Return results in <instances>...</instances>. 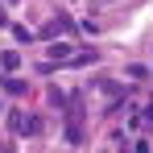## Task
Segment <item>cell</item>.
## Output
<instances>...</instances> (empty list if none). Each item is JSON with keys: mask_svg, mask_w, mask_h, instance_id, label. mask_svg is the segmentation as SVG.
<instances>
[{"mask_svg": "<svg viewBox=\"0 0 153 153\" xmlns=\"http://www.w3.org/2000/svg\"><path fill=\"white\" fill-rule=\"evenodd\" d=\"M8 124H13V132L17 137H37L42 132V116H33V112H8Z\"/></svg>", "mask_w": 153, "mask_h": 153, "instance_id": "obj_1", "label": "cell"}, {"mask_svg": "<svg viewBox=\"0 0 153 153\" xmlns=\"http://www.w3.org/2000/svg\"><path fill=\"white\" fill-rule=\"evenodd\" d=\"M75 46H71V42H50V62H71V58H75Z\"/></svg>", "mask_w": 153, "mask_h": 153, "instance_id": "obj_2", "label": "cell"}, {"mask_svg": "<svg viewBox=\"0 0 153 153\" xmlns=\"http://www.w3.org/2000/svg\"><path fill=\"white\" fill-rule=\"evenodd\" d=\"M62 29H79V25H71V21H66V17H62V13H58V17H54L50 25L42 29V37H50V42H54V37H58V33H62Z\"/></svg>", "mask_w": 153, "mask_h": 153, "instance_id": "obj_3", "label": "cell"}, {"mask_svg": "<svg viewBox=\"0 0 153 153\" xmlns=\"http://www.w3.org/2000/svg\"><path fill=\"white\" fill-rule=\"evenodd\" d=\"M17 66H21V54H13V50L0 54V71H17Z\"/></svg>", "mask_w": 153, "mask_h": 153, "instance_id": "obj_4", "label": "cell"}, {"mask_svg": "<svg viewBox=\"0 0 153 153\" xmlns=\"http://www.w3.org/2000/svg\"><path fill=\"white\" fill-rule=\"evenodd\" d=\"M66 141H71V145L83 141V120H71V124H66Z\"/></svg>", "mask_w": 153, "mask_h": 153, "instance_id": "obj_5", "label": "cell"}, {"mask_svg": "<svg viewBox=\"0 0 153 153\" xmlns=\"http://www.w3.org/2000/svg\"><path fill=\"white\" fill-rule=\"evenodd\" d=\"M4 91H8V95H25V83H21V79H4Z\"/></svg>", "mask_w": 153, "mask_h": 153, "instance_id": "obj_6", "label": "cell"}, {"mask_svg": "<svg viewBox=\"0 0 153 153\" xmlns=\"http://www.w3.org/2000/svg\"><path fill=\"white\" fill-rule=\"evenodd\" d=\"M46 100H50L54 108H66V103H71V100H66V95H62V91H58V87H50V95H46Z\"/></svg>", "mask_w": 153, "mask_h": 153, "instance_id": "obj_7", "label": "cell"}, {"mask_svg": "<svg viewBox=\"0 0 153 153\" xmlns=\"http://www.w3.org/2000/svg\"><path fill=\"white\" fill-rule=\"evenodd\" d=\"M13 37H17V42H21V46H25V42H33V33H29L25 25H13Z\"/></svg>", "mask_w": 153, "mask_h": 153, "instance_id": "obj_8", "label": "cell"}, {"mask_svg": "<svg viewBox=\"0 0 153 153\" xmlns=\"http://www.w3.org/2000/svg\"><path fill=\"white\" fill-rule=\"evenodd\" d=\"M132 153H149V141H145V137H141V141H137V145H132Z\"/></svg>", "mask_w": 153, "mask_h": 153, "instance_id": "obj_9", "label": "cell"}, {"mask_svg": "<svg viewBox=\"0 0 153 153\" xmlns=\"http://www.w3.org/2000/svg\"><path fill=\"white\" fill-rule=\"evenodd\" d=\"M141 120H145V124H153V103H145V112H141Z\"/></svg>", "mask_w": 153, "mask_h": 153, "instance_id": "obj_10", "label": "cell"}, {"mask_svg": "<svg viewBox=\"0 0 153 153\" xmlns=\"http://www.w3.org/2000/svg\"><path fill=\"white\" fill-rule=\"evenodd\" d=\"M103 4H112V0H103Z\"/></svg>", "mask_w": 153, "mask_h": 153, "instance_id": "obj_11", "label": "cell"}]
</instances>
